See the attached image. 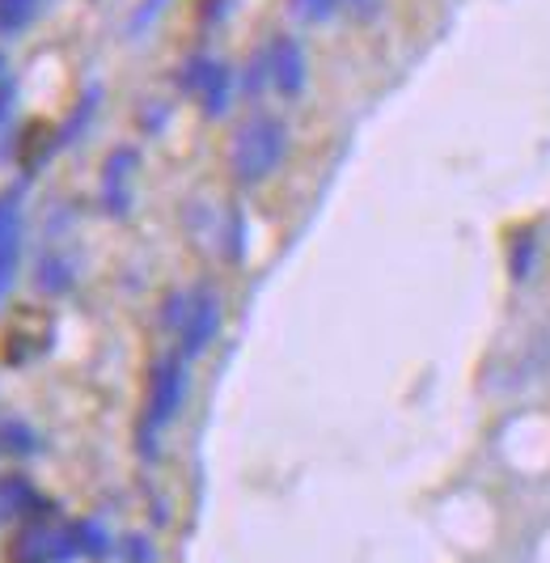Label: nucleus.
Wrapping results in <instances>:
<instances>
[{
    "instance_id": "14",
    "label": "nucleus",
    "mask_w": 550,
    "mask_h": 563,
    "mask_svg": "<svg viewBox=\"0 0 550 563\" xmlns=\"http://www.w3.org/2000/svg\"><path fill=\"white\" fill-rule=\"evenodd\" d=\"M13 217H18V199L0 196V238H4V233H13Z\"/></svg>"
},
{
    "instance_id": "6",
    "label": "nucleus",
    "mask_w": 550,
    "mask_h": 563,
    "mask_svg": "<svg viewBox=\"0 0 550 563\" xmlns=\"http://www.w3.org/2000/svg\"><path fill=\"white\" fill-rule=\"evenodd\" d=\"M43 13V0H0V38H22L34 18Z\"/></svg>"
},
{
    "instance_id": "15",
    "label": "nucleus",
    "mask_w": 550,
    "mask_h": 563,
    "mask_svg": "<svg viewBox=\"0 0 550 563\" xmlns=\"http://www.w3.org/2000/svg\"><path fill=\"white\" fill-rule=\"evenodd\" d=\"M13 102H18V85L4 81V85H0V123L13 114Z\"/></svg>"
},
{
    "instance_id": "12",
    "label": "nucleus",
    "mask_w": 550,
    "mask_h": 563,
    "mask_svg": "<svg viewBox=\"0 0 550 563\" xmlns=\"http://www.w3.org/2000/svg\"><path fill=\"white\" fill-rule=\"evenodd\" d=\"M534 251H538V246H534V238H521V242H517V251H513V276H517V280L529 276V267H534Z\"/></svg>"
},
{
    "instance_id": "8",
    "label": "nucleus",
    "mask_w": 550,
    "mask_h": 563,
    "mask_svg": "<svg viewBox=\"0 0 550 563\" xmlns=\"http://www.w3.org/2000/svg\"><path fill=\"white\" fill-rule=\"evenodd\" d=\"M284 4H288L293 22H301V26H327L330 18L343 13V0H284Z\"/></svg>"
},
{
    "instance_id": "16",
    "label": "nucleus",
    "mask_w": 550,
    "mask_h": 563,
    "mask_svg": "<svg viewBox=\"0 0 550 563\" xmlns=\"http://www.w3.org/2000/svg\"><path fill=\"white\" fill-rule=\"evenodd\" d=\"M13 81V73H9V56H4V47H0V85Z\"/></svg>"
},
{
    "instance_id": "2",
    "label": "nucleus",
    "mask_w": 550,
    "mask_h": 563,
    "mask_svg": "<svg viewBox=\"0 0 550 563\" xmlns=\"http://www.w3.org/2000/svg\"><path fill=\"white\" fill-rule=\"evenodd\" d=\"M267 56V73H272V89L284 98V102H297L309 85V59H305L301 38L293 34H275L272 43L263 47Z\"/></svg>"
},
{
    "instance_id": "1",
    "label": "nucleus",
    "mask_w": 550,
    "mask_h": 563,
    "mask_svg": "<svg viewBox=\"0 0 550 563\" xmlns=\"http://www.w3.org/2000/svg\"><path fill=\"white\" fill-rule=\"evenodd\" d=\"M288 157V123L275 114H250L246 123H238L233 141H229V169L238 183H267L275 169Z\"/></svg>"
},
{
    "instance_id": "10",
    "label": "nucleus",
    "mask_w": 550,
    "mask_h": 563,
    "mask_svg": "<svg viewBox=\"0 0 550 563\" xmlns=\"http://www.w3.org/2000/svg\"><path fill=\"white\" fill-rule=\"evenodd\" d=\"M263 89H272V73H267V56L258 52V56L246 64V73H242V93H246L250 102H254Z\"/></svg>"
},
{
    "instance_id": "7",
    "label": "nucleus",
    "mask_w": 550,
    "mask_h": 563,
    "mask_svg": "<svg viewBox=\"0 0 550 563\" xmlns=\"http://www.w3.org/2000/svg\"><path fill=\"white\" fill-rule=\"evenodd\" d=\"M220 64L224 59H212V56H191L187 64H183V73H178V89L187 93V98H199L208 85H212V77L220 73Z\"/></svg>"
},
{
    "instance_id": "5",
    "label": "nucleus",
    "mask_w": 550,
    "mask_h": 563,
    "mask_svg": "<svg viewBox=\"0 0 550 563\" xmlns=\"http://www.w3.org/2000/svg\"><path fill=\"white\" fill-rule=\"evenodd\" d=\"M233 93H238V73H233L229 64H220V73L212 77V85H208L195 102H199V111L208 114V119H224V114H229V102H233Z\"/></svg>"
},
{
    "instance_id": "11",
    "label": "nucleus",
    "mask_w": 550,
    "mask_h": 563,
    "mask_svg": "<svg viewBox=\"0 0 550 563\" xmlns=\"http://www.w3.org/2000/svg\"><path fill=\"white\" fill-rule=\"evenodd\" d=\"M94 111H98V89H89L85 93V102L73 111V119L64 123V132H59V141H77V132H85L89 128V119H94Z\"/></svg>"
},
{
    "instance_id": "9",
    "label": "nucleus",
    "mask_w": 550,
    "mask_h": 563,
    "mask_svg": "<svg viewBox=\"0 0 550 563\" xmlns=\"http://www.w3.org/2000/svg\"><path fill=\"white\" fill-rule=\"evenodd\" d=\"M165 4L169 0H140L136 9H132V18H128V38H144L148 26L165 13Z\"/></svg>"
},
{
    "instance_id": "13",
    "label": "nucleus",
    "mask_w": 550,
    "mask_h": 563,
    "mask_svg": "<svg viewBox=\"0 0 550 563\" xmlns=\"http://www.w3.org/2000/svg\"><path fill=\"white\" fill-rule=\"evenodd\" d=\"M343 9H348L356 22H377L385 9V0H343Z\"/></svg>"
},
{
    "instance_id": "4",
    "label": "nucleus",
    "mask_w": 550,
    "mask_h": 563,
    "mask_svg": "<svg viewBox=\"0 0 550 563\" xmlns=\"http://www.w3.org/2000/svg\"><path fill=\"white\" fill-rule=\"evenodd\" d=\"M183 356H199L208 352V343L217 339L220 331V301L217 292H195L191 306H187V318H183Z\"/></svg>"
},
{
    "instance_id": "3",
    "label": "nucleus",
    "mask_w": 550,
    "mask_h": 563,
    "mask_svg": "<svg viewBox=\"0 0 550 563\" xmlns=\"http://www.w3.org/2000/svg\"><path fill=\"white\" fill-rule=\"evenodd\" d=\"M187 398V365L178 356H165L162 365L153 368V382H148V423L162 428L178 416Z\"/></svg>"
}]
</instances>
